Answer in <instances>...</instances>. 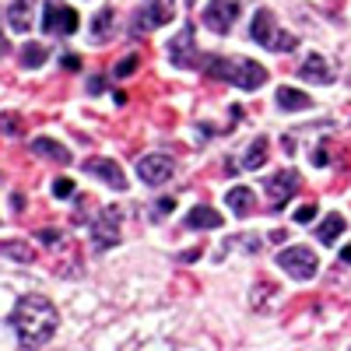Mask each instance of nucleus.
I'll list each match as a JSON object with an SVG mask.
<instances>
[{"mask_svg": "<svg viewBox=\"0 0 351 351\" xmlns=\"http://www.w3.org/2000/svg\"><path fill=\"white\" fill-rule=\"evenodd\" d=\"M11 327L25 348H43L56 334V327H60V313H56V306L46 295L28 291L11 309Z\"/></svg>", "mask_w": 351, "mask_h": 351, "instance_id": "1", "label": "nucleus"}, {"mask_svg": "<svg viewBox=\"0 0 351 351\" xmlns=\"http://www.w3.org/2000/svg\"><path fill=\"white\" fill-rule=\"evenodd\" d=\"M200 67L208 77L215 81H228V84H236L243 88V92H256V88L267 84V67L256 64V60H246V56H200Z\"/></svg>", "mask_w": 351, "mask_h": 351, "instance_id": "2", "label": "nucleus"}, {"mask_svg": "<svg viewBox=\"0 0 351 351\" xmlns=\"http://www.w3.org/2000/svg\"><path fill=\"white\" fill-rule=\"evenodd\" d=\"M278 267L288 278H295V281H309L319 271V260H316V253L309 246H288V250L278 253Z\"/></svg>", "mask_w": 351, "mask_h": 351, "instance_id": "3", "label": "nucleus"}, {"mask_svg": "<svg viewBox=\"0 0 351 351\" xmlns=\"http://www.w3.org/2000/svg\"><path fill=\"white\" fill-rule=\"evenodd\" d=\"M81 28V18L74 8H67L64 0H46L43 8V32L46 36H74Z\"/></svg>", "mask_w": 351, "mask_h": 351, "instance_id": "4", "label": "nucleus"}, {"mask_svg": "<svg viewBox=\"0 0 351 351\" xmlns=\"http://www.w3.org/2000/svg\"><path fill=\"white\" fill-rule=\"evenodd\" d=\"M120 218H123L120 208H106V211L92 221V243H95L99 253H106L109 246L120 243Z\"/></svg>", "mask_w": 351, "mask_h": 351, "instance_id": "5", "label": "nucleus"}, {"mask_svg": "<svg viewBox=\"0 0 351 351\" xmlns=\"http://www.w3.org/2000/svg\"><path fill=\"white\" fill-rule=\"evenodd\" d=\"M263 190H267V197H271V211H281L285 204L295 197V190H299V172H295V169L274 172L271 180L263 183Z\"/></svg>", "mask_w": 351, "mask_h": 351, "instance_id": "6", "label": "nucleus"}, {"mask_svg": "<svg viewBox=\"0 0 351 351\" xmlns=\"http://www.w3.org/2000/svg\"><path fill=\"white\" fill-rule=\"evenodd\" d=\"M236 14H239L236 0H208V8H204V25H208L215 36H225V32H232V25H236Z\"/></svg>", "mask_w": 351, "mask_h": 351, "instance_id": "7", "label": "nucleus"}, {"mask_svg": "<svg viewBox=\"0 0 351 351\" xmlns=\"http://www.w3.org/2000/svg\"><path fill=\"white\" fill-rule=\"evenodd\" d=\"M169 18H172V0H144V8L137 11L130 28H134V36L137 32H155V28H162Z\"/></svg>", "mask_w": 351, "mask_h": 351, "instance_id": "8", "label": "nucleus"}, {"mask_svg": "<svg viewBox=\"0 0 351 351\" xmlns=\"http://www.w3.org/2000/svg\"><path fill=\"white\" fill-rule=\"evenodd\" d=\"M172 169H176V165H172L169 155H144V158H137V176H141V183H148V186L169 183Z\"/></svg>", "mask_w": 351, "mask_h": 351, "instance_id": "9", "label": "nucleus"}, {"mask_svg": "<svg viewBox=\"0 0 351 351\" xmlns=\"http://www.w3.org/2000/svg\"><path fill=\"white\" fill-rule=\"evenodd\" d=\"M190 49H193V21H186V25L180 28V36L169 43V64L180 67V71L197 67V56H190Z\"/></svg>", "mask_w": 351, "mask_h": 351, "instance_id": "10", "label": "nucleus"}, {"mask_svg": "<svg viewBox=\"0 0 351 351\" xmlns=\"http://www.w3.org/2000/svg\"><path fill=\"white\" fill-rule=\"evenodd\" d=\"M84 172L102 176V180H106L112 190H127V186H130V183H127V176H123V169L116 165L112 158H92V162H84Z\"/></svg>", "mask_w": 351, "mask_h": 351, "instance_id": "11", "label": "nucleus"}, {"mask_svg": "<svg viewBox=\"0 0 351 351\" xmlns=\"http://www.w3.org/2000/svg\"><path fill=\"white\" fill-rule=\"evenodd\" d=\"M274 36H278V28H274V14H271L267 8H260V11L253 14V25H250V39L271 49V46H274Z\"/></svg>", "mask_w": 351, "mask_h": 351, "instance_id": "12", "label": "nucleus"}, {"mask_svg": "<svg viewBox=\"0 0 351 351\" xmlns=\"http://www.w3.org/2000/svg\"><path fill=\"white\" fill-rule=\"evenodd\" d=\"M299 77L309 81V84H334V74H330L327 60H324L319 53H309V56H306V64H302Z\"/></svg>", "mask_w": 351, "mask_h": 351, "instance_id": "13", "label": "nucleus"}, {"mask_svg": "<svg viewBox=\"0 0 351 351\" xmlns=\"http://www.w3.org/2000/svg\"><path fill=\"white\" fill-rule=\"evenodd\" d=\"M28 152L39 155V158H53V162H60V165H71L74 162V155L64 148V144H56L53 137H36L32 144H28Z\"/></svg>", "mask_w": 351, "mask_h": 351, "instance_id": "14", "label": "nucleus"}, {"mask_svg": "<svg viewBox=\"0 0 351 351\" xmlns=\"http://www.w3.org/2000/svg\"><path fill=\"white\" fill-rule=\"evenodd\" d=\"M225 204L232 208V215L246 218V215H253V211H256V193H253L250 186H232V190L225 193Z\"/></svg>", "mask_w": 351, "mask_h": 351, "instance_id": "15", "label": "nucleus"}, {"mask_svg": "<svg viewBox=\"0 0 351 351\" xmlns=\"http://www.w3.org/2000/svg\"><path fill=\"white\" fill-rule=\"evenodd\" d=\"M274 99H278V109H281V112H302V109L313 106V99H309L306 92H299V88H288V84L278 88Z\"/></svg>", "mask_w": 351, "mask_h": 351, "instance_id": "16", "label": "nucleus"}, {"mask_svg": "<svg viewBox=\"0 0 351 351\" xmlns=\"http://www.w3.org/2000/svg\"><path fill=\"white\" fill-rule=\"evenodd\" d=\"M344 228H348L344 215H337V211H334V215H327V218H324V225L316 228V239L324 243V246H334V243L344 236Z\"/></svg>", "mask_w": 351, "mask_h": 351, "instance_id": "17", "label": "nucleus"}, {"mask_svg": "<svg viewBox=\"0 0 351 351\" xmlns=\"http://www.w3.org/2000/svg\"><path fill=\"white\" fill-rule=\"evenodd\" d=\"M8 21H11V32L25 36L28 25H32V0H14L8 8Z\"/></svg>", "mask_w": 351, "mask_h": 351, "instance_id": "18", "label": "nucleus"}, {"mask_svg": "<svg viewBox=\"0 0 351 351\" xmlns=\"http://www.w3.org/2000/svg\"><path fill=\"white\" fill-rule=\"evenodd\" d=\"M221 221H225V218H221L215 208H204V204L186 215V228H197V232H204V228H221Z\"/></svg>", "mask_w": 351, "mask_h": 351, "instance_id": "19", "label": "nucleus"}, {"mask_svg": "<svg viewBox=\"0 0 351 351\" xmlns=\"http://www.w3.org/2000/svg\"><path fill=\"white\" fill-rule=\"evenodd\" d=\"M0 256H11L18 263H32L36 260V250L28 246V243H21V239H8V243H0Z\"/></svg>", "mask_w": 351, "mask_h": 351, "instance_id": "20", "label": "nucleus"}, {"mask_svg": "<svg viewBox=\"0 0 351 351\" xmlns=\"http://www.w3.org/2000/svg\"><path fill=\"white\" fill-rule=\"evenodd\" d=\"M267 137H253V144L246 148V155H243V169H260L263 162H267Z\"/></svg>", "mask_w": 351, "mask_h": 351, "instance_id": "21", "label": "nucleus"}, {"mask_svg": "<svg viewBox=\"0 0 351 351\" xmlns=\"http://www.w3.org/2000/svg\"><path fill=\"white\" fill-rule=\"evenodd\" d=\"M46 56H49V53H46L43 43H28V46L21 49V64H25L28 71H39V67L46 64Z\"/></svg>", "mask_w": 351, "mask_h": 351, "instance_id": "22", "label": "nucleus"}, {"mask_svg": "<svg viewBox=\"0 0 351 351\" xmlns=\"http://www.w3.org/2000/svg\"><path fill=\"white\" fill-rule=\"evenodd\" d=\"M112 21H116L112 8L95 11V18H92V36H95V39H106V36H109V28H112Z\"/></svg>", "mask_w": 351, "mask_h": 351, "instance_id": "23", "label": "nucleus"}, {"mask_svg": "<svg viewBox=\"0 0 351 351\" xmlns=\"http://www.w3.org/2000/svg\"><path fill=\"white\" fill-rule=\"evenodd\" d=\"M137 67H141V56H137V53H130V56H123V60L112 67V74H116V77H130Z\"/></svg>", "mask_w": 351, "mask_h": 351, "instance_id": "24", "label": "nucleus"}, {"mask_svg": "<svg viewBox=\"0 0 351 351\" xmlns=\"http://www.w3.org/2000/svg\"><path fill=\"white\" fill-rule=\"evenodd\" d=\"M53 197H56V200L74 197V180H67V176H56V180H53Z\"/></svg>", "mask_w": 351, "mask_h": 351, "instance_id": "25", "label": "nucleus"}, {"mask_svg": "<svg viewBox=\"0 0 351 351\" xmlns=\"http://www.w3.org/2000/svg\"><path fill=\"white\" fill-rule=\"evenodd\" d=\"M18 127H21L18 112H0V134H4V137H14Z\"/></svg>", "mask_w": 351, "mask_h": 351, "instance_id": "26", "label": "nucleus"}, {"mask_svg": "<svg viewBox=\"0 0 351 351\" xmlns=\"http://www.w3.org/2000/svg\"><path fill=\"white\" fill-rule=\"evenodd\" d=\"M295 46H299V39L291 36V32H278V36H274V46H271V49H274V53H291Z\"/></svg>", "mask_w": 351, "mask_h": 351, "instance_id": "27", "label": "nucleus"}, {"mask_svg": "<svg viewBox=\"0 0 351 351\" xmlns=\"http://www.w3.org/2000/svg\"><path fill=\"white\" fill-rule=\"evenodd\" d=\"M316 211H319V208H316V204L309 200V204H302V208L295 211V221H299V225H309V221L316 218Z\"/></svg>", "mask_w": 351, "mask_h": 351, "instance_id": "28", "label": "nucleus"}, {"mask_svg": "<svg viewBox=\"0 0 351 351\" xmlns=\"http://www.w3.org/2000/svg\"><path fill=\"white\" fill-rule=\"evenodd\" d=\"M39 239H43V246H56L64 236H60V232H53V228H43V232H39Z\"/></svg>", "mask_w": 351, "mask_h": 351, "instance_id": "29", "label": "nucleus"}, {"mask_svg": "<svg viewBox=\"0 0 351 351\" xmlns=\"http://www.w3.org/2000/svg\"><path fill=\"white\" fill-rule=\"evenodd\" d=\"M102 88H106V77H102V74H92V77H88V92H92V95H99Z\"/></svg>", "mask_w": 351, "mask_h": 351, "instance_id": "30", "label": "nucleus"}, {"mask_svg": "<svg viewBox=\"0 0 351 351\" xmlns=\"http://www.w3.org/2000/svg\"><path fill=\"white\" fill-rule=\"evenodd\" d=\"M64 67H67V71H81V60H77L74 53H67V56H64Z\"/></svg>", "mask_w": 351, "mask_h": 351, "instance_id": "31", "label": "nucleus"}, {"mask_svg": "<svg viewBox=\"0 0 351 351\" xmlns=\"http://www.w3.org/2000/svg\"><path fill=\"white\" fill-rule=\"evenodd\" d=\"M327 162H330V158H327V152H324V148H319V152H313V165H319V169H324Z\"/></svg>", "mask_w": 351, "mask_h": 351, "instance_id": "32", "label": "nucleus"}, {"mask_svg": "<svg viewBox=\"0 0 351 351\" xmlns=\"http://www.w3.org/2000/svg\"><path fill=\"white\" fill-rule=\"evenodd\" d=\"M172 208H176L172 197H162V200H158V211H172Z\"/></svg>", "mask_w": 351, "mask_h": 351, "instance_id": "33", "label": "nucleus"}, {"mask_svg": "<svg viewBox=\"0 0 351 351\" xmlns=\"http://www.w3.org/2000/svg\"><path fill=\"white\" fill-rule=\"evenodd\" d=\"M288 239V232L285 228H278V232H271V243H285Z\"/></svg>", "mask_w": 351, "mask_h": 351, "instance_id": "34", "label": "nucleus"}, {"mask_svg": "<svg viewBox=\"0 0 351 351\" xmlns=\"http://www.w3.org/2000/svg\"><path fill=\"white\" fill-rule=\"evenodd\" d=\"M341 263H351V246H344V250H341Z\"/></svg>", "mask_w": 351, "mask_h": 351, "instance_id": "35", "label": "nucleus"}, {"mask_svg": "<svg viewBox=\"0 0 351 351\" xmlns=\"http://www.w3.org/2000/svg\"><path fill=\"white\" fill-rule=\"evenodd\" d=\"M8 53V39H4V32H0V56Z\"/></svg>", "mask_w": 351, "mask_h": 351, "instance_id": "36", "label": "nucleus"}]
</instances>
